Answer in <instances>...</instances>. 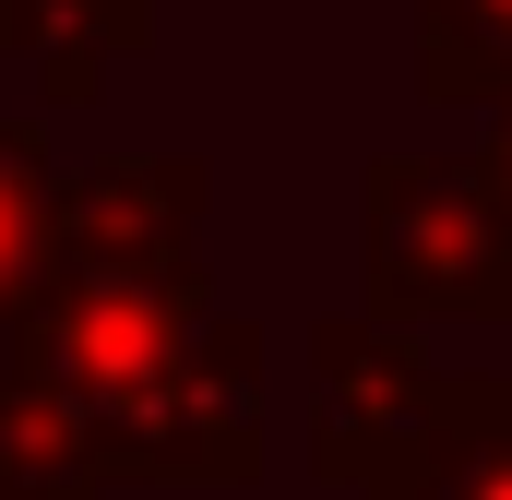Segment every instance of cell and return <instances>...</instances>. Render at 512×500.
Masks as SVG:
<instances>
[{"instance_id":"obj_1","label":"cell","mask_w":512,"mask_h":500,"mask_svg":"<svg viewBox=\"0 0 512 500\" xmlns=\"http://www.w3.org/2000/svg\"><path fill=\"white\" fill-rule=\"evenodd\" d=\"M215 310H227V298H215L203 250H155V262L48 250V274H36V298L12 310L0 358L48 381V393L84 417L96 477L131 489V429H143V405L167 393V370L191 358V334H203Z\"/></svg>"},{"instance_id":"obj_2","label":"cell","mask_w":512,"mask_h":500,"mask_svg":"<svg viewBox=\"0 0 512 500\" xmlns=\"http://www.w3.org/2000/svg\"><path fill=\"white\" fill-rule=\"evenodd\" d=\"M358 286L393 322H512V203L465 155H370L358 167Z\"/></svg>"},{"instance_id":"obj_3","label":"cell","mask_w":512,"mask_h":500,"mask_svg":"<svg viewBox=\"0 0 512 500\" xmlns=\"http://www.w3.org/2000/svg\"><path fill=\"white\" fill-rule=\"evenodd\" d=\"M429 381L441 370H429L417 322H393V310L310 322V477H334V489L382 477L405 453V429L429 417Z\"/></svg>"},{"instance_id":"obj_4","label":"cell","mask_w":512,"mask_h":500,"mask_svg":"<svg viewBox=\"0 0 512 500\" xmlns=\"http://www.w3.org/2000/svg\"><path fill=\"white\" fill-rule=\"evenodd\" d=\"M131 477H167V489H251L262 477V322L251 310H215L191 334V358L167 370V393L131 429Z\"/></svg>"},{"instance_id":"obj_5","label":"cell","mask_w":512,"mask_h":500,"mask_svg":"<svg viewBox=\"0 0 512 500\" xmlns=\"http://www.w3.org/2000/svg\"><path fill=\"white\" fill-rule=\"evenodd\" d=\"M203 155H96L60 167V250H108V262H155V250H203Z\"/></svg>"},{"instance_id":"obj_6","label":"cell","mask_w":512,"mask_h":500,"mask_svg":"<svg viewBox=\"0 0 512 500\" xmlns=\"http://www.w3.org/2000/svg\"><path fill=\"white\" fill-rule=\"evenodd\" d=\"M358 500H512V370H441L429 417L382 477H358Z\"/></svg>"},{"instance_id":"obj_7","label":"cell","mask_w":512,"mask_h":500,"mask_svg":"<svg viewBox=\"0 0 512 500\" xmlns=\"http://www.w3.org/2000/svg\"><path fill=\"white\" fill-rule=\"evenodd\" d=\"M0 48L36 60V84L60 108H84L120 60L155 48V0H0Z\"/></svg>"},{"instance_id":"obj_8","label":"cell","mask_w":512,"mask_h":500,"mask_svg":"<svg viewBox=\"0 0 512 500\" xmlns=\"http://www.w3.org/2000/svg\"><path fill=\"white\" fill-rule=\"evenodd\" d=\"M48 250H60V155H48L36 120H0V334L36 298Z\"/></svg>"},{"instance_id":"obj_9","label":"cell","mask_w":512,"mask_h":500,"mask_svg":"<svg viewBox=\"0 0 512 500\" xmlns=\"http://www.w3.org/2000/svg\"><path fill=\"white\" fill-rule=\"evenodd\" d=\"M417 84L441 108L512 96V0H417Z\"/></svg>"},{"instance_id":"obj_10","label":"cell","mask_w":512,"mask_h":500,"mask_svg":"<svg viewBox=\"0 0 512 500\" xmlns=\"http://www.w3.org/2000/svg\"><path fill=\"white\" fill-rule=\"evenodd\" d=\"M477 167L501 179V203H512V96H489V131H477Z\"/></svg>"},{"instance_id":"obj_11","label":"cell","mask_w":512,"mask_h":500,"mask_svg":"<svg viewBox=\"0 0 512 500\" xmlns=\"http://www.w3.org/2000/svg\"><path fill=\"white\" fill-rule=\"evenodd\" d=\"M0 500H108V489H72V477H0Z\"/></svg>"}]
</instances>
